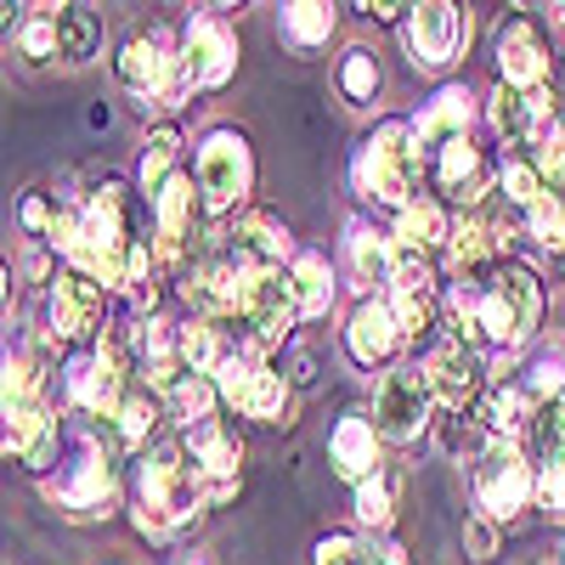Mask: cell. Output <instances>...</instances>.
Masks as SVG:
<instances>
[{
    "label": "cell",
    "mask_w": 565,
    "mask_h": 565,
    "mask_svg": "<svg viewBox=\"0 0 565 565\" xmlns=\"http://www.w3.org/2000/svg\"><path fill=\"white\" fill-rule=\"evenodd\" d=\"M430 413H436V391H430V373L424 367H391L380 380V391H373V430L396 447H407L430 430L436 424Z\"/></svg>",
    "instance_id": "obj_7"
},
{
    "label": "cell",
    "mask_w": 565,
    "mask_h": 565,
    "mask_svg": "<svg viewBox=\"0 0 565 565\" xmlns=\"http://www.w3.org/2000/svg\"><path fill=\"white\" fill-rule=\"evenodd\" d=\"M537 509L548 514V521H565V463L537 469Z\"/></svg>",
    "instance_id": "obj_45"
},
{
    "label": "cell",
    "mask_w": 565,
    "mask_h": 565,
    "mask_svg": "<svg viewBox=\"0 0 565 565\" xmlns=\"http://www.w3.org/2000/svg\"><path fill=\"white\" fill-rule=\"evenodd\" d=\"M532 164L543 181H565V114H554L543 125V136L532 141Z\"/></svg>",
    "instance_id": "obj_44"
},
{
    "label": "cell",
    "mask_w": 565,
    "mask_h": 565,
    "mask_svg": "<svg viewBox=\"0 0 565 565\" xmlns=\"http://www.w3.org/2000/svg\"><path fill=\"white\" fill-rule=\"evenodd\" d=\"M57 452V413L45 396L29 402H7V458H18L23 469H45Z\"/></svg>",
    "instance_id": "obj_21"
},
{
    "label": "cell",
    "mask_w": 565,
    "mask_h": 565,
    "mask_svg": "<svg viewBox=\"0 0 565 565\" xmlns=\"http://www.w3.org/2000/svg\"><path fill=\"white\" fill-rule=\"evenodd\" d=\"M469 40V18L458 7H447V0H424V7H413L407 18V45H413V63L418 68H447Z\"/></svg>",
    "instance_id": "obj_18"
},
{
    "label": "cell",
    "mask_w": 565,
    "mask_h": 565,
    "mask_svg": "<svg viewBox=\"0 0 565 565\" xmlns=\"http://www.w3.org/2000/svg\"><path fill=\"white\" fill-rule=\"evenodd\" d=\"M463 543H469V559H492L498 554V521H492V514H469V521H463Z\"/></svg>",
    "instance_id": "obj_46"
},
{
    "label": "cell",
    "mask_w": 565,
    "mask_h": 565,
    "mask_svg": "<svg viewBox=\"0 0 565 565\" xmlns=\"http://www.w3.org/2000/svg\"><path fill=\"white\" fill-rule=\"evenodd\" d=\"M23 226L34 232V238H45V244H52V226H57V210L45 204L40 193H34V199H23Z\"/></svg>",
    "instance_id": "obj_48"
},
{
    "label": "cell",
    "mask_w": 565,
    "mask_h": 565,
    "mask_svg": "<svg viewBox=\"0 0 565 565\" xmlns=\"http://www.w3.org/2000/svg\"><path fill=\"white\" fill-rule=\"evenodd\" d=\"M356 521H362L373 537H380V532L396 521V476H385V469H380L373 481L356 487Z\"/></svg>",
    "instance_id": "obj_41"
},
{
    "label": "cell",
    "mask_w": 565,
    "mask_h": 565,
    "mask_svg": "<svg viewBox=\"0 0 565 565\" xmlns=\"http://www.w3.org/2000/svg\"><path fill=\"white\" fill-rule=\"evenodd\" d=\"M430 430H436V441H441L447 458H481V452L492 447L487 424H481V418H463V413H441Z\"/></svg>",
    "instance_id": "obj_40"
},
{
    "label": "cell",
    "mask_w": 565,
    "mask_h": 565,
    "mask_svg": "<svg viewBox=\"0 0 565 565\" xmlns=\"http://www.w3.org/2000/svg\"><path fill=\"white\" fill-rule=\"evenodd\" d=\"M503 266V238L487 221H458L447 238V271L452 282H487Z\"/></svg>",
    "instance_id": "obj_27"
},
{
    "label": "cell",
    "mask_w": 565,
    "mask_h": 565,
    "mask_svg": "<svg viewBox=\"0 0 565 565\" xmlns=\"http://www.w3.org/2000/svg\"><path fill=\"white\" fill-rule=\"evenodd\" d=\"M175 159H181V136L170 130V125H159L153 136H148V148H141V170H136V186L148 199H159L164 186L175 181Z\"/></svg>",
    "instance_id": "obj_35"
},
{
    "label": "cell",
    "mask_w": 565,
    "mask_h": 565,
    "mask_svg": "<svg viewBox=\"0 0 565 565\" xmlns=\"http://www.w3.org/2000/svg\"><path fill=\"white\" fill-rule=\"evenodd\" d=\"M63 396H68V407H79V413H90V418H114L119 413V402H125V380L97 356V351H85V356H74L68 367H63Z\"/></svg>",
    "instance_id": "obj_24"
},
{
    "label": "cell",
    "mask_w": 565,
    "mask_h": 565,
    "mask_svg": "<svg viewBox=\"0 0 565 565\" xmlns=\"http://www.w3.org/2000/svg\"><path fill=\"white\" fill-rule=\"evenodd\" d=\"M476 317H481V345L521 351V345L537 334V322H543V282H537V271L503 260L498 277L481 282Z\"/></svg>",
    "instance_id": "obj_4"
},
{
    "label": "cell",
    "mask_w": 565,
    "mask_h": 565,
    "mask_svg": "<svg viewBox=\"0 0 565 565\" xmlns=\"http://www.w3.org/2000/svg\"><path fill=\"white\" fill-rule=\"evenodd\" d=\"M526 238H537L543 249H565V204L554 193H543L532 210H526Z\"/></svg>",
    "instance_id": "obj_43"
},
{
    "label": "cell",
    "mask_w": 565,
    "mask_h": 565,
    "mask_svg": "<svg viewBox=\"0 0 565 565\" xmlns=\"http://www.w3.org/2000/svg\"><path fill=\"white\" fill-rule=\"evenodd\" d=\"M159 418H164V396L153 391H125L119 413H114V441L125 452H141L153 436H159Z\"/></svg>",
    "instance_id": "obj_31"
},
{
    "label": "cell",
    "mask_w": 565,
    "mask_h": 565,
    "mask_svg": "<svg viewBox=\"0 0 565 565\" xmlns=\"http://www.w3.org/2000/svg\"><path fill=\"white\" fill-rule=\"evenodd\" d=\"M175 57H181V52H170V34H164V29H136V34H125V45H119L114 74H119L125 90H136V97H170Z\"/></svg>",
    "instance_id": "obj_15"
},
{
    "label": "cell",
    "mask_w": 565,
    "mask_h": 565,
    "mask_svg": "<svg viewBox=\"0 0 565 565\" xmlns=\"http://www.w3.org/2000/svg\"><path fill=\"white\" fill-rule=\"evenodd\" d=\"M300 322V300H295V277L289 271H266L249 277V295H244V328H249V351H271L289 340V328Z\"/></svg>",
    "instance_id": "obj_14"
},
{
    "label": "cell",
    "mask_w": 565,
    "mask_h": 565,
    "mask_svg": "<svg viewBox=\"0 0 565 565\" xmlns=\"http://www.w3.org/2000/svg\"><path fill=\"white\" fill-rule=\"evenodd\" d=\"M18 45H23L29 63L63 57V23H57V12H52V7H29V18H23V29H18Z\"/></svg>",
    "instance_id": "obj_39"
},
{
    "label": "cell",
    "mask_w": 565,
    "mask_h": 565,
    "mask_svg": "<svg viewBox=\"0 0 565 565\" xmlns=\"http://www.w3.org/2000/svg\"><path fill=\"white\" fill-rule=\"evenodd\" d=\"M57 23H63V63H90L103 45V18L90 7H57Z\"/></svg>",
    "instance_id": "obj_38"
},
{
    "label": "cell",
    "mask_w": 565,
    "mask_h": 565,
    "mask_svg": "<svg viewBox=\"0 0 565 565\" xmlns=\"http://www.w3.org/2000/svg\"><path fill=\"white\" fill-rule=\"evenodd\" d=\"M424 164H430V159H424L413 125H407V119H385V125L356 148L351 175H356V193H362V199H373V204H385V210L402 215L407 204H418Z\"/></svg>",
    "instance_id": "obj_3"
},
{
    "label": "cell",
    "mask_w": 565,
    "mask_h": 565,
    "mask_svg": "<svg viewBox=\"0 0 565 565\" xmlns=\"http://www.w3.org/2000/svg\"><path fill=\"white\" fill-rule=\"evenodd\" d=\"M498 186H503V199H509L514 210H521V215L543 199V175H537V164H532V159H509V164H503V175H498Z\"/></svg>",
    "instance_id": "obj_42"
},
{
    "label": "cell",
    "mask_w": 565,
    "mask_h": 565,
    "mask_svg": "<svg viewBox=\"0 0 565 565\" xmlns=\"http://www.w3.org/2000/svg\"><path fill=\"white\" fill-rule=\"evenodd\" d=\"M380 430H373V418H362V413H345L340 424H334V436H328V458H334V469L351 481V487H362V481H373L380 476Z\"/></svg>",
    "instance_id": "obj_28"
},
{
    "label": "cell",
    "mask_w": 565,
    "mask_h": 565,
    "mask_svg": "<svg viewBox=\"0 0 565 565\" xmlns=\"http://www.w3.org/2000/svg\"><path fill=\"white\" fill-rule=\"evenodd\" d=\"M424 373H430V391H436V402L447 413H463L469 402L487 396V362H481V351H469L458 340L436 345L430 362H424Z\"/></svg>",
    "instance_id": "obj_19"
},
{
    "label": "cell",
    "mask_w": 565,
    "mask_h": 565,
    "mask_svg": "<svg viewBox=\"0 0 565 565\" xmlns=\"http://www.w3.org/2000/svg\"><path fill=\"white\" fill-rule=\"evenodd\" d=\"M441 282L430 271V260H418V255H396V277H391V311L402 322V340H418V334H430L436 317H441Z\"/></svg>",
    "instance_id": "obj_17"
},
{
    "label": "cell",
    "mask_w": 565,
    "mask_h": 565,
    "mask_svg": "<svg viewBox=\"0 0 565 565\" xmlns=\"http://www.w3.org/2000/svg\"><path fill=\"white\" fill-rule=\"evenodd\" d=\"M351 266H356V277L367 282H391L396 277V244L385 238V232H373V226H351Z\"/></svg>",
    "instance_id": "obj_36"
},
{
    "label": "cell",
    "mask_w": 565,
    "mask_h": 565,
    "mask_svg": "<svg viewBox=\"0 0 565 565\" xmlns=\"http://www.w3.org/2000/svg\"><path fill=\"white\" fill-rule=\"evenodd\" d=\"M537 413H543V407H537L521 385H487V396L476 402V418L487 424L492 441H514L521 430H532Z\"/></svg>",
    "instance_id": "obj_30"
},
{
    "label": "cell",
    "mask_w": 565,
    "mask_h": 565,
    "mask_svg": "<svg viewBox=\"0 0 565 565\" xmlns=\"http://www.w3.org/2000/svg\"><path fill=\"white\" fill-rule=\"evenodd\" d=\"M255 186V153L238 130H210L199 141V199L204 215H226L249 199Z\"/></svg>",
    "instance_id": "obj_6"
},
{
    "label": "cell",
    "mask_w": 565,
    "mask_h": 565,
    "mask_svg": "<svg viewBox=\"0 0 565 565\" xmlns=\"http://www.w3.org/2000/svg\"><path fill=\"white\" fill-rule=\"evenodd\" d=\"M289 226H282L271 210H244L238 221L226 226L221 238V260L238 277H266V271H289Z\"/></svg>",
    "instance_id": "obj_11"
},
{
    "label": "cell",
    "mask_w": 565,
    "mask_h": 565,
    "mask_svg": "<svg viewBox=\"0 0 565 565\" xmlns=\"http://www.w3.org/2000/svg\"><path fill=\"white\" fill-rule=\"evenodd\" d=\"M238 68V34H232L215 12H199L186 23V40H181V57H175V85L164 108H181L186 97H199V90H215L232 79Z\"/></svg>",
    "instance_id": "obj_5"
},
{
    "label": "cell",
    "mask_w": 565,
    "mask_h": 565,
    "mask_svg": "<svg viewBox=\"0 0 565 565\" xmlns=\"http://www.w3.org/2000/svg\"><path fill=\"white\" fill-rule=\"evenodd\" d=\"M193 210H204L193 175H175L164 193L153 199V249H159V266L186 260V238H193Z\"/></svg>",
    "instance_id": "obj_22"
},
{
    "label": "cell",
    "mask_w": 565,
    "mask_h": 565,
    "mask_svg": "<svg viewBox=\"0 0 565 565\" xmlns=\"http://www.w3.org/2000/svg\"><path fill=\"white\" fill-rule=\"evenodd\" d=\"M340 97L351 103V108H367L373 97H380V57L367 52V45H351V52L340 57Z\"/></svg>",
    "instance_id": "obj_37"
},
{
    "label": "cell",
    "mask_w": 565,
    "mask_h": 565,
    "mask_svg": "<svg viewBox=\"0 0 565 565\" xmlns=\"http://www.w3.org/2000/svg\"><path fill=\"white\" fill-rule=\"evenodd\" d=\"M402 345V322L391 311V300H362L345 322V351L362 362V367H385Z\"/></svg>",
    "instance_id": "obj_25"
},
{
    "label": "cell",
    "mask_w": 565,
    "mask_h": 565,
    "mask_svg": "<svg viewBox=\"0 0 565 565\" xmlns=\"http://www.w3.org/2000/svg\"><path fill=\"white\" fill-rule=\"evenodd\" d=\"M469 125H476V97H469L463 85H441L436 97L418 108L413 136H418V148H424V153H436V148H447V141L469 136Z\"/></svg>",
    "instance_id": "obj_26"
},
{
    "label": "cell",
    "mask_w": 565,
    "mask_h": 565,
    "mask_svg": "<svg viewBox=\"0 0 565 565\" xmlns=\"http://www.w3.org/2000/svg\"><path fill=\"white\" fill-rule=\"evenodd\" d=\"M498 68H503V85H514V90H548L554 57H548L543 34L526 18H503V29H498Z\"/></svg>",
    "instance_id": "obj_20"
},
{
    "label": "cell",
    "mask_w": 565,
    "mask_h": 565,
    "mask_svg": "<svg viewBox=\"0 0 565 565\" xmlns=\"http://www.w3.org/2000/svg\"><path fill=\"white\" fill-rule=\"evenodd\" d=\"M476 503L492 521H514L526 503H537V469L526 463L521 441H492L476 458Z\"/></svg>",
    "instance_id": "obj_8"
},
{
    "label": "cell",
    "mask_w": 565,
    "mask_h": 565,
    "mask_svg": "<svg viewBox=\"0 0 565 565\" xmlns=\"http://www.w3.org/2000/svg\"><path fill=\"white\" fill-rule=\"evenodd\" d=\"M447 238H452V221L441 210V199H418L396 215V232H391V244L396 255H418V260H430L436 249L447 255Z\"/></svg>",
    "instance_id": "obj_29"
},
{
    "label": "cell",
    "mask_w": 565,
    "mask_h": 565,
    "mask_svg": "<svg viewBox=\"0 0 565 565\" xmlns=\"http://www.w3.org/2000/svg\"><path fill=\"white\" fill-rule=\"evenodd\" d=\"M215 385H221V402H232L244 418H260V424H277L289 413V380L271 373L260 362V351H244L232 345V356L215 367Z\"/></svg>",
    "instance_id": "obj_9"
},
{
    "label": "cell",
    "mask_w": 565,
    "mask_h": 565,
    "mask_svg": "<svg viewBox=\"0 0 565 565\" xmlns=\"http://www.w3.org/2000/svg\"><path fill=\"white\" fill-rule=\"evenodd\" d=\"M559 103H565V85H559Z\"/></svg>",
    "instance_id": "obj_50"
},
{
    "label": "cell",
    "mask_w": 565,
    "mask_h": 565,
    "mask_svg": "<svg viewBox=\"0 0 565 565\" xmlns=\"http://www.w3.org/2000/svg\"><path fill=\"white\" fill-rule=\"evenodd\" d=\"M204 492L193 476V458H186L181 441H159L141 452L136 463V526L148 537H170L199 514Z\"/></svg>",
    "instance_id": "obj_2"
},
{
    "label": "cell",
    "mask_w": 565,
    "mask_h": 565,
    "mask_svg": "<svg viewBox=\"0 0 565 565\" xmlns=\"http://www.w3.org/2000/svg\"><path fill=\"white\" fill-rule=\"evenodd\" d=\"M487 119H492V130L509 141V148H532V141L543 136V125L554 119V97H548V90L498 85L492 103H487Z\"/></svg>",
    "instance_id": "obj_23"
},
{
    "label": "cell",
    "mask_w": 565,
    "mask_h": 565,
    "mask_svg": "<svg viewBox=\"0 0 565 565\" xmlns=\"http://www.w3.org/2000/svg\"><path fill=\"white\" fill-rule=\"evenodd\" d=\"M424 175H430V186L441 193V204L476 210V204L492 193V181H498L503 170L487 159V148H481L476 136H458V141H447V148H436V153H430Z\"/></svg>",
    "instance_id": "obj_12"
},
{
    "label": "cell",
    "mask_w": 565,
    "mask_h": 565,
    "mask_svg": "<svg viewBox=\"0 0 565 565\" xmlns=\"http://www.w3.org/2000/svg\"><path fill=\"white\" fill-rule=\"evenodd\" d=\"M334 23H340V12L322 7V0H295V7H282V18H277L282 40H289L295 52H317V45H328Z\"/></svg>",
    "instance_id": "obj_33"
},
{
    "label": "cell",
    "mask_w": 565,
    "mask_h": 565,
    "mask_svg": "<svg viewBox=\"0 0 565 565\" xmlns=\"http://www.w3.org/2000/svg\"><path fill=\"white\" fill-rule=\"evenodd\" d=\"M289 277H295L300 317H328V306H334V271H328V260L311 255V249H300L295 266H289Z\"/></svg>",
    "instance_id": "obj_34"
},
{
    "label": "cell",
    "mask_w": 565,
    "mask_h": 565,
    "mask_svg": "<svg viewBox=\"0 0 565 565\" xmlns=\"http://www.w3.org/2000/svg\"><path fill=\"white\" fill-rule=\"evenodd\" d=\"M45 498H52L57 509H68V514H79V521L85 514H108V503H114V463H108L97 436H79L68 447V463L57 469V481H45Z\"/></svg>",
    "instance_id": "obj_10"
},
{
    "label": "cell",
    "mask_w": 565,
    "mask_h": 565,
    "mask_svg": "<svg viewBox=\"0 0 565 565\" xmlns=\"http://www.w3.org/2000/svg\"><path fill=\"white\" fill-rule=\"evenodd\" d=\"M108 328V289L85 271H57L52 277V334L68 340V345H85V340H103Z\"/></svg>",
    "instance_id": "obj_13"
},
{
    "label": "cell",
    "mask_w": 565,
    "mask_h": 565,
    "mask_svg": "<svg viewBox=\"0 0 565 565\" xmlns=\"http://www.w3.org/2000/svg\"><path fill=\"white\" fill-rule=\"evenodd\" d=\"M311 565H362V537H345V532L322 537L317 554H311Z\"/></svg>",
    "instance_id": "obj_47"
},
{
    "label": "cell",
    "mask_w": 565,
    "mask_h": 565,
    "mask_svg": "<svg viewBox=\"0 0 565 565\" xmlns=\"http://www.w3.org/2000/svg\"><path fill=\"white\" fill-rule=\"evenodd\" d=\"M215 402H221V385L210 380V373H181V380L164 391V413H170L175 424H186V430L210 424Z\"/></svg>",
    "instance_id": "obj_32"
},
{
    "label": "cell",
    "mask_w": 565,
    "mask_h": 565,
    "mask_svg": "<svg viewBox=\"0 0 565 565\" xmlns=\"http://www.w3.org/2000/svg\"><path fill=\"white\" fill-rule=\"evenodd\" d=\"M186 565H210V554H193V559H186Z\"/></svg>",
    "instance_id": "obj_49"
},
{
    "label": "cell",
    "mask_w": 565,
    "mask_h": 565,
    "mask_svg": "<svg viewBox=\"0 0 565 565\" xmlns=\"http://www.w3.org/2000/svg\"><path fill=\"white\" fill-rule=\"evenodd\" d=\"M141 244L148 238H141V226L130 215V193L119 181H103L97 193L79 204V232L68 244V266L97 277L103 289H130V260H136Z\"/></svg>",
    "instance_id": "obj_1"
},
{
    "label": "cell",
    "mask_w": 565,
    "mask_h": 565,
    "mask_svg": "<svg viewBox=\"0 0 565 565\" xmlns=\"http://www.w3.org/2000/svg\"><path fill=\"white\" fill-rule=\"evenodd\" d=\"M186 458H193V476H199V492L204 503H226L238 498V463H244V447L238 436H226L221 424H199V430H186Z\"/></svg>",
    "instance_id": "obj_16"
}]
</instances>
